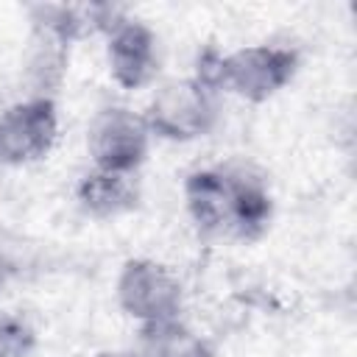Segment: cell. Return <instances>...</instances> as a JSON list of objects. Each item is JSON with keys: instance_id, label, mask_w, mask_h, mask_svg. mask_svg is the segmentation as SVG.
Wrapping results in <instances>:
<instances>
[{"instance_id": "cell-1", "label": "cell", "mask_w": 357, "mask_h": 357, "mask_svg": "<svg viewBox=\"0 0 357 357\" xmlns=\"http://www.w3.org/2000/svg\"><path fill=\"white\" fill-rule=\"evenodd\" d=\"M184 206L204 237L254 243L273 220L268 181L248 165L198 167L184 178Z\"/></svg>"}, {"instance_id": "cell-2", "label": "cell", "mask_w": 357, "mask_h": 357, "mask_svg": "<svg viewBox=\"0 0 357 357\" xmlns=\"http://www.w3.org/2000/svg\"><path fill=\"white\" fill-rule=\"evenodd\" d=\"M298 67L301 56L287 45H245L231 53L206 47L192 75L245 103H265L296 78Z\"/></svg>"}, {"instance_id": "cell-3", "label": "cell", "mask_w": 357, "mask_h": 357, "mask_svg": "<svg viewBox=\"0 0 357 357\" xmlns=\"http://www.w3.org/2000/svg\"><path fill=\"white\" fill-rule=\"evenodd\" d=\"M218 95L220 92L198 75H181L156 84L142 112L151 137L167 142H192L212 134L220 120Z\"/></svg>"}, {"instance_id": "cell-4", "label": "cell", "mask_w": 357, "mask_h": 357, "mask_svg": "<svg viewBox=\"0 0 357 357\" xmlns=\"http://www.w3.org/2000/svg\"><path fill=\"white\" fill-rule=\"evenodd\" d=\"M114 298L123 315L131 318L137 326H153L181 318L184 287L173 268H167L165 262L151 257H134L126 259L117 273Z\"/></svg>"}, {"instance_id": "cell-5", "label": "cell", "mask_w": 357, "mask_h": 357, "mask_svg": "<svg viewBox=\"0 0 357 357\" xmlns=\"http://www.w3.org/2000/svg\"><path fill=\"white\" fill-rule=\"evenodd\" d=\"M151 131L142 112L128 106H103L86 126V153L92 167L139 173L151 151Z\"/></svg>"}, {"instance_id": "cell-6", "label": "cell", "mask_w": 357, "mask_h": 357, "mask_svg": "<svg viewBox=\"0 0 357 357\" xmlns=\"http://www.w3.org/2000/svg\"><path fill=\"white\" fill-rule=\"evenodd\" d=\"M59 139V109L47 95H25L0 112V165L42 162Z\"/></svg>"}, {"instance_id": "cell-7", "label": "cell", "mask_w": 357, "mask_h": 357, "mask_svg": "<svg viewBox=\"0 0 357 357\" xmlns=\"http://www.w3.org/2000/svg\"><path fill=\"white\" fill-rule=\"evenodd\" d=\"M106 36V67L112 81L120 89H145L156 81L162 67V50L156 31L131 17L123 14L112 22Z\"/></svg>"}, {"instance_id": "cell-8", "label": "cell", "mask_w": 357, "mask_h": 357, "mask_svg": "<svg viewBox=\"0 0 357 357\" xmlns=\"http://www.w3.org/2000/svg\"><path fill=\"white\" fill-rule=\"evenodd\" d=\"M139 201H142V187H139L137 173L89 167L75 184L78 209L98 220L128 215L139 206Z\"/></svg>"}, {"instance_id": "cell-9", "label": "cell", "mask_w": 357, "mask_h": 357, "mask_svg": "<svg viewBox=\"0 0 357 357\" xmlns=\"http://www.w3.org/2000/svg\"><path fill=\"white\" fill-rule=\"evenodd\" d=\"M134 351L139 357H215V349L206 337L192 332L181 318L139 326Z\"/></svg>"}, {"instance_id": "cell-10", "label": "cell", "mask_w": 357, "mask_h": 357, "mask_svg": "<svg viewBox=\"0 0 357 357\" xmlns=\"http://www.w3.org/2000/svg\"><path fill=\"white\" fill-rule=\"evenodd\" d=\"M36 349L33 326L8 310L0 307V357H28Z\"/></svg>"}, {"instance_id": "cell-11", "label": "cell", "mask_w": 357, "mask_h": 357, "mask_svg": "<svg viewBox=\"0 0 357 357\" xmlns=\"http://www.w3.org/2000/svg\"><path fill=\"white\" fill-rule=\"evenodd\" d=\"M14 279V262L0 251V293L8 287V282Z\"/></svg>"}, {"instance_id": "cell-12", "label": "cell", "mask_w": 357, "mask_h": 357, "mask_svg": "<svg viewBox=\"0 0 357 357\" xmlns=\"http://www.w3.org/2000/svg\"><path fill=\"white\" fill-rule=\"evenodd\" d=\"M92 357H139L134 349H106V351H98Z\"/></svg>"}]
</instances>
